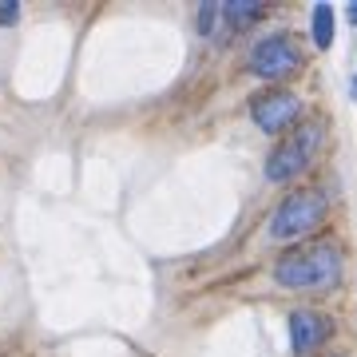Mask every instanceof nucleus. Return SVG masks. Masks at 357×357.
I'll return each instance as SVG.
<instances>
[{"label": "nucleus", "instance_id": "1", "mask_svg": "<svg viewBox=\"0 0 357 357\" xmlns=\"http://www.w3.org/2000/svg\"><path fill=\"white\" fill-rule=\"evenodd\" d=\"M274 278L286 290H330L342 278V255L330 243L310 246V250H294V255H286L278 262Z\"/></svg>", "mask_w": 357, "mask_h": 357}, {"label": "nucleus", "instance_id": "2", "mask_svg": "<svg viewBox=\"0 0 357 357\" xmlns=\"http://www.w3.org/2000/svg\"><path fill=\"white\" fill-rule=\"evenodd\" d=\"M321 218H326V195L321 191H294L290 199L274 211V218H270V234H274L278 243H290V238L310 234Z\"/></svg>", "mask_w": 357, "mask_h": 357}, {"label": "nucleus", "instance_id": "3", "mask_svg": "<svg viewBox=\"0 0 357 357\" xmlns=\"http://www.w3.org/2000/svg\"><path fill=\"white\" fill-rule=\"evenodd\" d=\"M321 143V131L310 123V128H298L286 143H278L274 151H270L266 159V178L270 183H286V178L302 175L306 171V163L314 159V151H318Z\"/></svg>", "mask_w": 357, "mask_h": 357}, {"label": "nucleus", "instance_id": "4", "mask_svg": "<svg viewBox=\"0 0 357 357\" xmlns=\"http://www.w3.org/2000/svg\"><path fill=\"white\" fill-rule=\"evenodd\" d=\"M298 48L290 44V36H266L262 44H255L250 52V68H255L262 79H282L290 76L294 68H298Z\"/></svg>", "mask_w": 357, "mask_h": 357}, {"label": "nucleus", "instance_id": "5", "mask_svg": "<svg viewBox=\"0 0 357 357\" xmlns=\"http://www.w3.org/2000/svg\"><path fill=\"white\" fill-rule=\"evenodd\" d=\"M298 112H302V103H298V96H290V91H274V96H262V100L255 103V123L262 131H286L298 119Z\"/></svg>", "mask_w": 357, "mask_h": 357}, {"label": "nucleus", "instance_id": "6", "mask_svg": "<svg viewBox=\"0 0 357 357\" xmlns=\"http://www.w3.org/2000/svg\"><path fill=\"white\" fill-rule=\"evenodd\" d=\"M330 337V321L314 314V310H294L290 314V345L294 354H314L321 342Z\"/></svg>", "mask_w": 357, "mask_h": 357}, {"label": "nucleus", "instance_id": "7", "mask_svg": "<svg viewBox=\"0 0 357 357\" xmlns=\"http://www.w3.org/2000/svg\"><path fill=\"white\" fill-rule=\"evenodd\" d=\"M314 44L318 48H330L333 44V8L330 4H318L314 8Z\"/></svg>", "mask_w": 357, "mask_h": 357}, {"label": "nucleus", "instance_id": "8", "mask_svg": "<svg viewBox=\"0 0 357 357\" xmlns=\"http://www.w3.org/2000/svg\"><path fill=\"white\" fill-rule=\"evenodd\" d=\"M258 13H262V8H258L255 0H230V4H222V16H227L234 28H246Z\"/></svg>", "mask_w": 357, "mask_h": 357}, {"label": "nucleus", "instance_id": "9", "mask_svg": "<svg viewBox=\"0 0 357 357\" xmlns=\"http://www.w3.org/2000/svg\"><path fill=\"white\" fill-rule=\"evenodd\" d=\"M215 16H218V4H203V16H199V32H203V36L215 32Z\"/></svg>", "mask_w": 357, "mask_h": 357}, {"label": "nucleus", "instance_id": "10", "mask_svg": "<svg viewBox=\"0 0 357 357\" xmlns=\"http://www.w3.org/2000/svg\"><path fill=\"white\" fill-rule=\"evenodd\" d=\"M20 20V0H4V8H0V24H16Z\"/></svg>", "mask_w": 357, "mask_h": 357}, {"label": "nucleus", "instance_id": "11", "mask_svg": "<svg viewBox=\"0 0 357 357\" xmlns=\"http://www.w3.org/2000/svg\"><path fill=\"white\" fill-rule=\"evenodd\" d=\"M345 16H349V24H357V4H349V13Z\"/></svg>", "mask_w": 357, "mask_h": 357}, {"label": "nucleus", "instance_id": "12", "mask_svg": "<svg viewBox=\"0 0 357 357\" xmlns=\"http://www.w3.org/2000/svg\"><path fill=\"white\" fill-rule=\"evenodd\" d=\"M349 96H354V100H357V76H354V84H349Z\"/></svg>", "mask_w": 357, "mask_h": 357}]
</instances>
